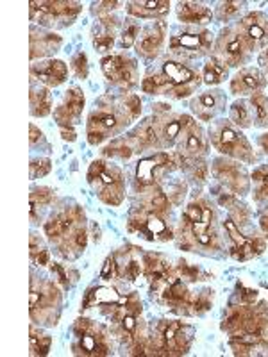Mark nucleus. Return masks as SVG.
I'll list each match as a JSON object with an SVG mask.
<instances>
[{
	"mask_svg": "<svg viewBox=\"0 0 268 357\" xmlns=\"http://www.w3.org/2000/svg\"><path fill=\"white\" fill-rule=\"evenodd\" d=\"M102 72L113 84L124 86V88H131L138 79V68H136L134 59L122 56V54L104 57L102 59Z\"/></svg>",
	"mask_w": 268,
	"mask_h": 357,
	"instance_id": "obj_11",
	"label": "nucleus"
},
{
	"mask_svg": "<svg viewBox=\"0 0 268 357\" xmlns=\"http://www.w3.org/2000/svg\"><path fill=\"white\" fill-rule=\"evenodd\" d=\"M142 29L143 27L140 25L138 18H129V20H126V25H124V31H122V41H120L122 49H131L133 45H136L140 33H142Z\"/></svg>",
	"mask_w": 268,
	"mask_h": 357,
	"instance_id": "obj_32",
	"label": "nucleus"
},
{
	"mask_svg": "<svg viewBox=\"0 0 268 357\" xmlns=\"http://www.w3.org/2000/svg\"><path fill=\"white\" fill-rule=\"evenodd\" d=\"M129 231L143 236L149 241H168L174 238V232L168 229L165 220L147 207H140L138 211L131 215Z\"/></svg>",
	"mask_w": 268,
	"mask_h": 357,
	"instance_id": "obj_7",
	"label": "nucleus"
},
{
	"mask_svg": "<svg viewBox=\"0 0 268 357\" xmlns=\"http://www.w3.org/2000/svg\"><path fill=\"white\" fill-rule=\"evenodd\" d=\"M251 47L245 41L244 34L240 33L238 25L222 31L218 40L215 41V56L228 66H241L247 63Z\"/></svg>",
	"mask_w": 268,
	"mask_h": 357,
	"instance_id": "obj_5",
	"label": "nucleus"
},
{
	"mask_svg": "<svg viewBox=\"0 0 268 357\" xmlns=\"http://www.w3.org/2000/svg\"><path fill=\"white\" fill-rule=\"evenodd\" d=\"M213 175L218 178L225 188H229L234 193H247L248 191V178L240 162H231L225 159H216L213 162Z\"/></svg>",
	"mask_w": 268,
	"mask_h": 357,
	"instance_id": "obj_14",
	"label": "nucleus"
},
{
	"mask_svg": "<svg viewBox=\"0 0 268 357\" xmlns=\"http://www.w3.org/2000/svg\"><path fill=\"white\" fill-rule=\"evenodd\" d=\"M244 2H223V4H220L218 8H216V11L213 13V17L220 22H225L229 20V18L236 17V15L244 9Z\"/></svg>",
	"mask_w": 268,
	"mask_h": 357,
	"instance_id": "obj_34",
	"label": "nucleus"
},
{
	"mask_svg": "<svg viewBox=\"0 0 268 357\" xmlns=\"http://www.w3.org/2000/svg\"><path fill=\"white\" fill-rule=\"evenodd\" d=\"M127 11L138 20H154L163 18L170 11V2H129Z\"/></svg>",
	"mask_w": 268,
	"mask_h": 357,
	"instance_id": "obj_23",
	"label": "nucleus"
},
{
	"mask_svg": "<svg viewBox=\"0 0 268 357\" xmlns=\"http://www.w3.org/2000/svg\"><path fill=\"white\" fill-rule=\"evenodd\" d=\"M134 149L129 143V139L126 138H117L110 143V145L104 149V155H110V158H120V159H129L133 155Z\"/></svg>",
	"mask_w": 268,
	"mask_h": 357,
	"instance_id": "obj_31",
	"label": "nucleus"
},
{
	"mask_svg": "<svg viewBox=\"0 0 268 357\" xmlns=\"http://www.w3.org/2000/svg\"><path fill=\"white\" fill-rule=\"evenodd\" d=\"M31 75L49 88L63 84L68 77V66L59 59H45L31 66Z\"/></svg>",
	"mask_w": 268,
	"mask_h": 357,
	"instance_id": "obj_18",
	"label": "nucleus"
},
{
	"mask_svg": "<svg viewBox=\"0 0 268 357\" xmlns=\"http://www.w3.org/2000/svg\"><path fill=\"white\" fill-rule=\"evenodd\" d=\"M50 345H52V337L31 327V356H47Z\"/></svg>",
	"mask_w": 268,
	"mask_h": 357,
	"instance_id": "obj_30",
	"label": "nucleus"
},
{
	"mask_svg": "<svg viewBox=\"0 0 268 357\" xmlns=\"http://www.w3.org/2000/svg\"><path fill=\"white\" fill-rule=\"evenodd\" d=\"M163 75L170 82V89L167 95L174 98L190 97L191 91L199 84V72L188 68L186 65L179 61L163 63Z\"/></svg>",
	"mask_w": 268,
	"mask_h": 357,
	"instance_id": "obj_9",
	"label": "nucleus"
},
{
	"mask_svg": "<svg viewBox=\"0 0 268 357\" xmlns=\"http://www.w3.org/2000/svg\"><path fill=\"white\" fill-rule=\"evenodd\" d=\"M81 225H84V211L79 209L77 206H73L54 215L49 222L45 223V234L49 236L50 241L61 243Z\"/></svg>",
	"mask_w": 268,
	"mask_h": 357,
	"instance_id": "obj_10",
	"label": "nucleus"
},
{
	"mask_svg": "<svg viewBox=\"0 0 268 357\" xmlns=\"http://www.w3.org/2000/svg\"><path fill=\"white\" fill-rule=\"evenodd\" d=\"M43 250H47V248H45V245L41 243V241H38V238L36 236H31V259H36L38 256H40L41 252Z\"/></svg>",
	"mask_w": 268,
	"mask_h": 357,
	"instance_id": "obj_40",
	"label": "nucleus"
},
{
	"mask_svg": "<svg viewBox=\"0 0 268 357\" xmlns=\"http://www.w3.org/2000/svg\"><path fill=\"white\" fill-rule=\"evenodd\" d=\"M211 47V34L207 31L202 33H186L174 36L170 40V50L177 56L199 57Z\"/></svg>",
	"mask_w": 268,
	"mask_h": 357,
	"instance_id": "obj_16",
	"label": "nucleus"
},
{
	"mask_svg": "<svg viewBox=\"0 0 268 357\" xmlns=\"http://www.w3.org/2000/svg\"><path fill=\"white\" fill-rule=\"evenodd\" d=\"M177 18L183 24L206 25L213 20V13L199 2H179Z\"/></svg>",
	"mask_w": 268,
	"mask_h": 357,
	"instance_id": "obj_22",
	"label": "nucleus"
},
{
	"mask_svg": "<svg viewBox=\"0 0 268 357\" xmlns=\"http://www.w3.org/2000/svg\"><path fill=\"white\" fill-rule=\"evenodd\" d=\"M31 20L36 18L41 25H54L61 22V27L73 24L81 13L79 2H31Z\"/></svg>",
	"mask_w": 268,
	"mask_h": 357,
	"instance_id": "obj_6",
	"label": "nucleus"
},
{
	"mask_svg": "<svg viewBox=\"0 0 268 357\" xmlns=\"http://www.w3.org/2000/svg\"><path fill=\"white\" fill-rule=\"evenodd\" d=\"M267 86V77L260 68H244L231 81V91L234 95L260 93Z\"/></svg>",
	"mask_w": 268,
	"mask_h": 357,
	"instance_id": "obj_20",
	"label": "nucleus"
},
{
	"mask_svg": "<svg viewBox=\"0 0 268 357\" xmlns=\"http://www.w3.org/2000/svg\"><path fill=\"white\" fill-rule=\"evenodd\" d=\"M59 305H61V295L57 291L56 284L47 282V280H40V282L33 280V284H31V317L40 311L34 320L56 325L59 314H54V311L59 312Z\"/></svg>",
	"mask_w": 268,
	"mask_h": 357,
	"instance_id": "obj_4",
	"label": "nucleus"
},
{
	"mask_svg": "<svg viewBox=\"0 0 268 357\" xmlns=\"http://www.w3.org/2000/svg\"><path fill=\"white\" fill-rule=\"evenodd\" d=\"M260 145H261V149H263V151L268 154V132L267 134H261Z\"/></svg>",
	"mask_w": 268,
	"mask_h": 357,
	"instance_id": "obj_45",
	"label": "nucleus"
},
{
	"mask_svg": "<svg viewBox=\"0 0 268 357\" xmlns=\"http://www.w3.org/2000/svg\"><path fill=\"white\" fill-rule=\"evenodd\" d=\"M52 111V102H50L49 89L40 88V89H31V113L34 116H49Z\"/></svg>",
	"mask_w": 268,
	"mask_h": 357,
	"instance_id": "obj_28",
	"label": "nucleus"
},
{
	"mask_svg": "<svg viewBox=\"0 0 268 357\" xmlns=\"http://www.w3.org/2000/svg\"><path fill=\"white\" fill-rule=\"evenodd\" d=\"M223 102H225V97H223V91L220 89H213V91H206L200 97L193 98L191 100V111L195 113V116L202 122H211L213 118L222 111Z\"/></svg>",
	"mask_w": 268,
	"mask_h": 357,
	"instance_id": "obj_19",
	"label": "nucleus"
},
{
	"mask_svg": "<svg viewBox=\"0 0 268 357\" xmlns=\"http://www.w3.org/2000/svg\"><path fill=\"white\" fill-rule=\"evenodd\" d=\"M118 6H122L120 2H98V4H94V13L95 15H100V13H110L113 9H117Z\"/></svg>",
	"mask_w": 268,
	"mask_h": 357,
	"instance_id": "obj_41",
	"label": "nucleus"
},
{
	"mask_svg": "<svg viewBox=\"0 0 268 357\" xmlns=\"http://www.w3.org/2000/svg\"><path fill=\"white\" fill-rule=\"evenodd\" d=\"M228 77H229V66L225 65V63L220 61V59H216V57H211V59L206 63V66H204L202 79L206 84L209 86L220 84V82H223Z\"/></svg>",
	"mask_w": 268,
	"mask_h": 357,
	"instance_id": "obj_25",
	"label": "nucleus"
},
{
	"mask_svg": "<svg viewBox=\"0 0 268 357\" xmlns=\"http://www.w3.org/2000/svg\"><path fill=\"white\" fill-rule=\"evenodd\" d=\"M131 120H134V116L127 109L126 97L122 98V104L114 106L113 109H107V106H98L88 118V142L91 145H98L129 126Z\"/></svg>",
	"mask_w": 268,
	"mask_h": 357,
	"instance_id": "obj_2",
	"label": "nucleus"
},
{
	"mask_svg": "<svg viewBox=\"0 0 268 357\" xmlns=\"http://www.w3.org/2000/svg\"><path fill=\"white\" fill-rule=\"evenodd\" d=\"M84 109V95L77 86H73L66 91L65 102L56 109V120L59 127H73L81 120Z\"/></svg>",
	"mask_w": 268,
	"mask_h": 357,
	"instance_id": "obj_17",
	"label": "nucleus"
},
{
	"mask_svg": "<svg viewBox=\"0 0 268 357\" xmlns=\"http://www.w3.org/2000/svg\"><path fill=\"white\" fill-rule=\"evenodd\" d=\"M223 227H225L228 236L231 238V241H232L231 256L234 257V259H238V261L252 259V257H256L258 254H261V252L265 250V241L263 240H248V238H245L232 218L225 220V222H223Z\"/></svg>",
	"mask_w": 268,
	"mask_h": 357,
	"instance_id": "obj_15",
	"label": "nucleus"
},
{
	"mask_svg": "<svg viewBox=\"0 0 268 357\" xmlns=\"http://www.w3.org/2000/svg\"><path fill=\"white\" fill-rule=\"evenodd\" d=\"M61 129V136L65 142H75L77 139V134H75V130H73V127H59Z\"/></svg>",
	"mask_w": 268,
	"mask_h": 357,
	"instance_id": "obj_42",
	"label": "nucleus"
},
{
	"mask_svg": "<svg viewBox=\"0 0 268 357\" xmlns=\"http://www.w3.org/2000/svg\"><path fill=\"white\" fill-rule=\"evenodd\" d=\"M120 301V296L114 289L106 288V286H102V288H95L89 289L84 296V302H82V309H88L89 305L95 304H104V305H113Z\"/></svg>",
	"mask_w": 268,
	"mask_h": 357,
	"instance_id": "obj_24",
	"label": "nucleus"
},
{
	"mask_svg": "<svg viewBox=\"0 0 268 357\" xmlns=\"http://www.w3.org/2000/svg\"><path fill=\"white\" fill-rule=\"evenodd\" d=\"M50 168H52V162H50V159H47V158L34 159V161H31V178L45 177V175L50 172Z\"/></svg>",
	"mask_w": 268,
	"mask_h": 357,
	"instance_id": "obj_36",
	"label": "nucleus"
},
{
	"mask_svg": "<svg viewBox=\"0 0 268 357\" xmlns=\"http://www.w3.org/2000/svg\"><path fill=\"white\" fill-rule=\"evenodd\" d=\"M63 40L57 34L52 33H36V31H31V59H36V57H45L50 56V54H56L61 47Z\"/></svg>",
	"mask_w": 268,
	"mask_h": 357,
	"instance_id": "obj_21",
	"label": "nucleus"
},
{
	"mask_svg": "<svg viewBox=\"0 0 268 357\" xmlns=\"http://www.w3.org/2000/svg\"><path fill=\"white\" fill-rule=\"evenodd\" d=\"M73 333L79 340L75 345V354H82V356H110L111 354L106 333L102 327L91 324V320H77Z\"/></svg>",
	"mask_w": 268,
	"mask_h": 357,
	"instance_id": "obj_8",
	"label": "nucleus"
},
{
	"mask_svg": "<svg viewBox=\"0 0 268 357\" xmlns=\"http://www.w3.org/2000/svg\"><path fill=\"white\" fill-rule=\"evenodd\" d=\"M118 275V266H117V259L114 257H107L106 263H104V268H102L100 272V279L102 280H111Z\"/></svg>",
	"mask_w": 268,
	"mask_h": 357,
	"instance_id": "obj_38",
	"label": "nucleus"
},
{
	"mask_svg": "<svg viewBox=\"0 0 268 357\" xmlns=\"http://www.w3.org/2000/svg\"><path fill=\"white\" fill-rule=\"evenodd\" d=\"M52 273L57 277V280L61 282L63 288H68V273L65 272V268H63L61 264L54 263L52 264Z\"/></svg>",
	"mask_w": 268,
	"mask_h": 357,
	"instance_id": "obj_39",
	"label": "nucleus"
},
{
	"mask_svg": "<svg viewBox=\"0 0 268 357\" xmlns=\"http://www.w3.org/2000/svg\"><path fill=\"white\" fill-rule=\"evenodd\" d=\"M165 33H167V25L163 20L152 22L151 25L142 29L138 41H136V50L142 59L151 61L161 54L163 45H165Z\"/></svg>",
	"mask_w": 268,
	"mask_h": 357,
	"instance_id": "obj_13",
	"label": "nucleus"
},
{
	"mask_svg": "<svg viewBox=\"0 0 268 357\" xmlns=\"http://www.w3.org/2000/svg\"><path fill=\"white\" fill-rule=\"evenodd\" d=\"M114 45V29L111 27L110 18H104L100 22V27H98V33L94 36V47L98 52L106 54L113 49Z\"/></svg>",
	"mask_w": 268,
	"mask_h": 357,
	"instance_id": "obj_29",
	"label": "nucleus"
},
{
	"mask_svg": "<svg viewBox=\"0 0 268 357\" xmlns=\"http://www.w3.org/2000/svg\"><path fill=\"white\" fill-rule=\"evenodd\" d=\"M29 130H31V145H34V143L38 142V139H41V136H43V134H41V130L38 129L36 126H34V123H31V127H29Z\"/></svg>",
	"mask_w": 268,
	"mask_h": 357,
	"instance_id": "obj_44",
	"label": "nucleus"
},
{
	"mask_svg": "<svg viewBox=\"0 0 268 357\" xmlns=\"http://www.w3.org/2000/svg\"><path fill=\"white\" fill-rule=\"evenodd\" d=\"M54 199V191L50 188H36L31 193V200L38 204V206H49Z\"/></svg>",
	"mask_w": 268,
	"mask_h": 357,
	"instance_id": "obj_37",
	"label": "nucleus"
},
{
	"mask_svg": "<svg viewBox=\"0 0 268 357\" xmlns=\"http://www.w3.org/2000/svg\"><path fill=\"white\" fill-rule=\"evenodd\" d=\"M251 109H252V123L256 127H268V97L260 91L254 93L251 98Z\"/></svg>",
	"mask_w": 268,
	"mask_h": 357,
	"instance_id": "obj_26",
	"label": "nucleus"
},
{
	"mask_svg": "<svg viewBox=\"0 0 268 357\" xmlns=\"http://www.w3.org/2000/svg\"><path fill=\"white\" fill-rule=\"evenodd\" d=\"M252 181L258 184V190L254 191V199H256V202H268V168L261 167L258 168V170H254Z\"/></svg>",
	"mask_w": 268,
	"mask_h": 357,
	"instance_id": "obj_33",
	"label": "nucleus"
},
{
	"mask_svg": "<svg viewBox=\"0 0 268 357\" xmlns=\"http://www.w3.org/2000/svg\"><path fill=\"white\" fill-rule=\"evenodd\" d=\"M260 65L265 73V77H268V47L267 49H263V52L260 54Z\"/></svg>",
	"mask_w": 268,
	"mask_h": 357,
	"instance_id": "obj_43",
	"label": "nucleus"
},
{
	"mask_svg": "<svg viewBox=\"0 0 268 357\" xmlns=\"http://www.w3.org/2000/svg\"><path fill=\"white\" fill-rule=\"evenodd\" d=\"M209 139L220 154H225L229 158H234L241 162H254L256 155L252 152V146L244 132L231 126L225 120L215 122V126L209 129Z\"/></svg>",
	"mask_w": 268,
	"mask_h": 357,
	"instance_id": "obj_3",
	"label": "nucleus"
},
{
	"mask_svg": "<svg viewBox=\"0 0 268 357\" xmlns=\"http://www.w3.org/2000/svg\"><path fill=\"white\" fill-rule=\"evenodd\" d=\"M229 116H231V122L234 123L236 127L240 129H248L252 127V109H251V102L245 100V98H240L236 100L231 106V111H229Z\"/></svg>",
	"mask_w": 268,
	"mask_h": 357,
	"instance_id": "obj_27",
	"label": "nucleus"
},
{
	"mask_svg": "<svg viewBox=\"0 0 268 357\" xmlns=\"http://www.w3.org/2000/svg\"><path fill=\"white\" fill-rule=\"evenodd\" d=\"M72 70L79 79H82V81L88 77L89 66H88V57H86V54L77 52L72 57Z\"/></svg>",
	"mask_w": 268,
	"mask_h": 357,
	"instance_id": "obj_35",
	"label": "nucleus"
},
{
	"mask_svg": "<svg viewBox=\"0 0 268 357\" xmlns=\"http://www.w3.org/2000/svg\"><path fill=\"white\" fill-rule=\"evenodd\" d=\"M88 183L95 190V195L104 204L110 206H120L126 197V184L120 168L110 167L106 161L91 162L88 170Z\"/></svg>",
	"mask_w": 268,
	"mask_h": 357,
	"instance_id": "obj_1",
	"label": "nucleus"
},
{
	"mask_svg": "<svg viewBox=\"0 0 268 357\" xmlns=\"http://www.w3.org/2000/svg\"><path fill=\"white\" fill-rule=\"evenodd\" d=\"M238 29L244 34L245 41H247L252 52L268 47V17L265 13H248L247 17L241 18Z\"/></svg>",
	"mask_w": 268,
	"mask_h": 357,
	"instance_id": "obj_12",
	"label": "nucleus"
}]
</instances>
